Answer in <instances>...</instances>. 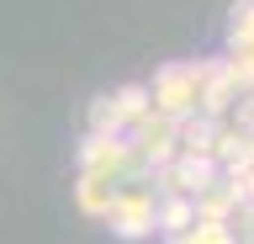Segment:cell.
<instances>
[{
    "instance_id": "8fae6325",
    "label": "cell",
    "mask_w": 254,
    "mask_h": 244,
    "mask_svg": "<svg viewBox=\"0 0 254 244\" xmlns=\"http://www.w3.org/2000/svg\"><path fill=\"white\" fill-rule=\"evenodd\" d=\"M111 101H117V117H122V133L132 128V122H138L143 112H148V90H143V85H117V90H111Z\"/></svg>"
},
{
    "instance_id": "9c48e42d",
    "label": "cell",
    "mask_w": 254,
    "mask_h": 244,
    "mask_svg": "<svg viewBox=\"0 0 254 244\" xmlns=\"http://www.w3.org/2000/svg\"><path fill=\"white\" fill-rule=\"evenodd\" d=\"M196 223V202L190 196H159V212H154V234H186Z\"/></svg>"
},
{
    "instance_id": "9a60e30c",
    "label": "cell",
    "mask_w": 254,
    "mask_h": 244,
    "mask_svg": "<svg viewBox=\"0 0 254 244\" xmlns=\"http://www.w3.org/2000/svg\"><path fill=\"white\" fill-rule=\"evenodd\" d=\"M233 180H238V191H244V202H254V164H244Z\"/></svg>"
},
{
    "instance_id": "7c38bea8",
    "label": "cell",
    "mask_w": 254,
    "mask_h": 244,
    "mask_svg": "<svg viewBox=\"0 0 254 244\" xmlns=\"http://www.w3.org/2000/svg\"><path fill=\"white\" fill-rule=\"evenodd\" d=\"M164 244H233V234H228V223H206V218H196L186 234H170Z\"/></svg>"
},
{
    "instance_id": "4fadbf2b",
    "label": "cell",
    "mask_w": 254,
    "mask_h": 244,
    "mask_svg": "<svg viewBox=\"0 0 254 244\" xmlns=\"http://www.w3.org/2000/svg\"><path fill=\"white\" fill-rule=\"evenodd\" d=\"M228 234H233V244H254V202H238V207H233Z\"/></svg>"
},
{
    "instance_id": "30bf717a",
    "label": "cell",
    "mask_w": 254,
    "mask_h": 244,
    "mask_svg": "<svg viewBox=\"0 0 254 244\" xmlns=\"http://www.w3.org/2000/svg\"><path fill=\"white\" fill-rule=\"evenodd\" d=\"M228 48H254V0H233V11H228Z\"/></svg>"
},
{
    "instance_id": "8992f818",
    "label": "cell",
    "mask_w": 254,
    "mask_h": 244,
    "mask_svg": "<svg viewBox=\"0 0 254 244\" xmlns=\"http://www.w3.org/2000/svg\"><path fill=\"white\" fill-rule=\"evenodd\" d=\"M190 202H196V218H206V223H228V218H233V207L244 202V191H238L233 175H217L201 196H190Z\"/></svg>"
},
{
    "instance_id": "7a4b0ae2",
    "label": "cell",
    "mask_w": 254,
    "mask_h": 244,
    "mask_svg": "<svg viewBox=\"0 0 254 244\" xmlns=\"http://www.w3.org/2000/svg\"><path fill=\"white\" fill-rule=\"evenodd\" d=\"M154 212H159V191L154 180H122L117 186V202L101 223L117 234V239H148L154 234Z\"/></svg>"
},
{
    "instance_id": "52a82bcc",
    "label": "cell",
    "mask_w": 254,
    "mask_h": 244,
    "mask_svg": "<svg viewBox=\"0 0 254 244\" xmlns=\"http://www.w3.org/2000/svg\"><path fill=\"white\" fill-rule=\"evenodd\" d=\"M111 202H117V180L111 175H85V170L74 175V207L85 218H106Z\"/></svg>"
},
{
    "instance_id": "5bb4252c",
    "label": "cell",
    "mask_w": 254,
    "mask_h": 244,
    "mask_svg": "<svg viewBox=\"0 0 254 244\" xmlns=\"http://www.w3.org/2000/svg\"><path fill=\"white\" fill-rule=\"evenodd\" d=\"M238 122L244 133H254V90H238V101H233V112H228Z\"/></svg>"
},
{
    "instance_id": "277c9868",
    "label": "cell",
    "mask_w": 254,
    "mask_h": 244,
    "mask_svg": "<svg viewBox=\"0 0 254 244\" xmlns=\"http://www.w3.org/2000/svg\"><path fill=\"white\" fill-rule=\"evenodd\" d=\"M238 75H233V64L228 59H201V96H196V112L201 117H228L233 112V101H238Z\"/></svg>"
},
{
    "instance_id": "3957f363",
    "label": "cell",
    "mask_w": 254,
    "mask_h": 244,
    "mask_svg": "<svg viewBox=\"0 0 254 244\" xmlns=\"http://www.w3.org/2000/svg\"><path fill=\"white\" fill-rule=\"evenodd\" d=\"M217 175H222V170H217L212 154H175V160H164L148 180H154L159 196H201Z\"/></svg>"
},
{
    "instance_id": "ba28073f",
    "label": "cell",
    "mask_w": 254,
    "mask_h": 244,
    "mask_svg": "<svg viewBox=\"0 0 254 244\" xmlns=\"http://www.w3.org/2000/svg\"><path fill=\"white\" fill-rule=\"evenodd\" d=\"M175 154H212V117L190 112L175 122Z\"/></svg>"
},
{
    "instance_id": "6da1fadb",
    "label": "cell",
    "mask_w": 254,
    "mask_h": 244,
    "mask_svg": "<svg viewBox=\"0 0 254 244\" xmlns=\"http://www.w3.org/2000/svg\"><path fill=\"white\" fill-rule=\"evenodd\" d=\"M143 90H148V112L170 117V122L190 117L196 112V96H201V59H170Z\"/></svg>"
},
{
    "instance_id": "5b68a950",
    "label": "cell",
    "mask_w": 254,
    "mask_h": 244,
    "mask_svg": "<svg viewBox=\"0 0 254 244\" xmlns=\"http://www.w3.org/2000/svg\"><path fill=\"white\" fill-rule=\"evenodd\" d=\"M122 138L143 154V164H148V170H159L164 160H175V122H170V117H159V112H143L138 122L122 133Z\"/></svg>"
}]
</instances>
